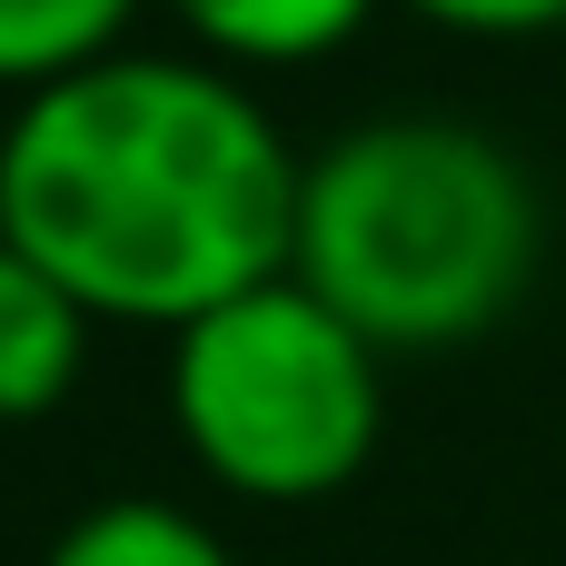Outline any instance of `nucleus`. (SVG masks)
I'll use <instances>...</instances> for the list:
<instances>
[{"label":"nucleus","mask_w":566,"mask_h":566,"mask_svg":"<svg viewBox=\"0 0 566 566\" xmlns=\"http://www.w3.org/2000/svg\"><path fill=\"white\" fill-rule=\"evenodd\" d=\"M298 149L219 60L109 50L0 119V239L90 318L189 328L298 249Z\"/></svg>","instance_id":"obj_1"},{"label":"nucleus","mask_w":566,"mask_h":566,"mask_svg":"<svg viewBox=\"0 0 566 566\" xmlns=\"http://www.w3.org/2000/svg\"><path fill=\"white\" fill-rule=\"evenodd\" d=\"M169 10L219 70H298L348 50L378 0H169Z\"/></svg>","instance_id":"obj_5"},{"label":"nucleus","mask_w":566,"mask_h":566,"mask_svg":"<svg viewBox=\"0 0 566 566\" xmlns=\"http://www.w3.org/2000/svg\"><path fill=\"white\" fill-rule=\"evenodd\" d=\"M139 0H0V90H50L119 50Z\"/></svg>","instance_id":"obj_7"},{"label":"nucleus","mask_w":566,"mask_h":566,"mask_svg":"<svg viewBox=\"0 0 566 566\" xmlns=\"http://www.w3.org/2000/svg\"><path fill=\"white\" fill-rule=\"evenodd\" d=\"M537 249H547L537 179L478 119L388 109L338 129L298 169L289 279L318 289L378 358L497 328L537 279Z\"/></svg>","instance_id":"obj_2"},{"label":"nucleus","mask_w":566,"mask_h":566,"mask_svg":"<svg viewBox=\"0 0 566 566\" xmlns=\"http://www.w3.org/2000/svg\"><path fill=\"white\" fill-rule=\"evenodd\" d=\"M408 10H428L448 30H478V40H527V30L566 20V0H408Z\"/></svg>","instance_id":"obj_8"},{"label":"nucleus","mask_w":566,"mask_h":566,"mask_svg":"<svg viewBox=\"0 0 566 566\" xmlns=\"http://www.w3.org/2000/svg\"><path fill=\"white\" fill-rule=\"evenodd\" d=\"M40 566H239V557L209 517H189L169 497H99L50 537Z\"/></svg>","instance_id":"obj_6"},{"label":"nucleus","mask_w":566,"mask_h":566,"mask_svg":"<svg viewBox=\"0 0 566 566\" xmlns=\"http://www.w3.org/2000/svg\"><path fill=\"white\" fill-rule=\"evenodd\" d=\"M169 428L229 497L308 507L378 458L388 378L318 289L269 279L169 338Z\"/></svg>","instance_id":"obj_3"},{"label":"nucleus","mask_w":566,"mask_h":566,"mask_svg":"<svg viewBox=\"0 0 566 566\" xmlns=\"http://www.w3.org/2000/svg\"><path fill=\"white\" fill-rule=\"evenodd\" d=\"M90 308L0 239V418H50L70 388H80V358H90Z\"/></svg>","instance_id":"obj_4"}]
</instances>
